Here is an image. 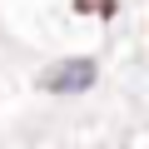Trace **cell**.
<instances>
[{
    "mask_svg": "<svg viewBox=\"0 0 149 149\" xmlns=\"http://www.w3.org/2000/svg\"><path fill=\"white\" fill-rule=\"evenodd\" d=\"M85 85H95V65H90V60H70V65H60V70L45 74V90H55V95L85 90Z\"/></svg>",
    "mask_w": 149,
    "mask_h": 149,
    "instance_id": "1",
    "label": "cell"
},
{
    "mask_svg": "<svg viewBox=\"0 0 149 149\" xmlns=\"http://www.w3.org/2000/svg\"><path fill=\"white\" fill-rule=\"evenodd\" d=\"M74 10H80V15H100V20H109V15H114V0H74Z\"/></svg>",
    "mask_w": 149,
    "mask_h": 149,
    "instance_id": "2",
    "label": "cell"
}]
</instances>
